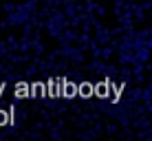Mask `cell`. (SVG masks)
<instances>
[{
  "mask_svg": "<svg viewBox=\"0 0 152 141\" xmlns=\"http://www.w3.org/2000/svg\"><path fill=\"white\" fill-rule=\"evenodd\" d=\"M88 91H91V88H88V86H82V95H84V97H88V95H91V93H88Z\"/></svg>",
  "mask_w": 152,
  "mask_h": 141,
  "instance_id": "cell-1",
  "label": "cell"
}]
</instances>
